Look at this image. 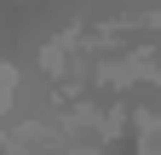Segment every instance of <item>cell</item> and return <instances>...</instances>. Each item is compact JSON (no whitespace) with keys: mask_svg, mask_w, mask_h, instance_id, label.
Segmentation results:
<instances>
[{"mask_svg":"<svg viewBox=\"0 0 161 155\" xmlns=\"http://www.w3.org/2000/svg\"><path fill=\"white\" fill-rule=\"evenodd\" d=\"M150 81H155V86H161V46H155V75H150Z\"/></svg>","mask_w":161,"mask_h":155,"instance_id":"3957f363","label":"cell"},{"mask_svg":"<svg viewBox=\"0 0 161 155\" xmlns=\"http://www.w3.org/2000/svg\"><path fill=\"white\" fill-rule=\"evenodd\" d=\"M132 126H138V155H161V115L155 109H138Z\"/></svg>","mask_w":161,"mask_h":155,"instance_id":"7a4b0ae2","label":"cell"},{"mask_svg":"<svg viewBox=\"0 0 161 155\" xmlns=\"http://www.w3.org/2000/svg\"><path fill=\"white\" fill-rule=\"evenodd\" d=\"M150 75H155V46H138V52H121V57L92 63L98 86H132V81H150Z\"/></svg>","mask_w":161,"mask_h":155,"instance_id":"6da1fadb","label":"cell"}]
</instances>
